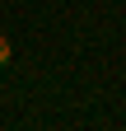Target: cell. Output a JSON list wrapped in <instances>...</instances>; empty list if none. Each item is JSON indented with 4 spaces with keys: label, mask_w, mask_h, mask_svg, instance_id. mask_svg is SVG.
<instances>
[{
    "label": "cell",
    "mask_w": 126,
    "mask_h": 131,
    "mask_svg": "<svg viewBox=\"0 0 126 131\" xmlns=\"http://www.w3.org/2000/svg\"><path fill=\"white\" fill-rule=\"evenodd\" d=\"M5 66H9V38L0 33V70H5Z\"/></svg>",
    "instance_id": "obj_1"
}]
</instances>
